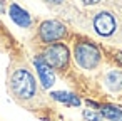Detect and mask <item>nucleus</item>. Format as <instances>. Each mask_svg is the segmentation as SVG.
<instances>
[{"label":"nucleus","instance_id":"nucleus-1","mask_svg":"<svg viewBox=\"0 0 122 121\" xmlns=\"http://www.w3.org/2000/svg\"><path fill=\"white\" fill-rule=\"evenodd\" d=\"M12 89L19 98H24V99L32 98L35 94V81L32 74L25 69L15 71V74L12 76Z\"/></svg>","mask_w":122,"mask_h":121},{"label":"nucleus","instance_id":"nucleus-2","mask_svg":"<svg viewBox=\"0 0 122 121\" xmlns=\"http://www.w3.org/2000/svg\"><path fill=\"white\" fill-rule=\"evenodd\" d=\"M75 59L84 69H94L99 64V51L95 46L89 42H80L75 46Z\"/></svg>","mask_w":122,"mask_h":121},{"label":"nucleus","instance_id":"nucleus-3","mask_svg":"<svg viewBox=\"0 0 122 121\" xmlns=\"http://www.w3.org/2000/svg\"><path fill=\"white\" fill-rule=\"evenodd\" d=\"M44 61L49 67H54V69H62L67 66L69 62V51L65 46L62 44H55V46H50L45 54H44Z\"/></svg>","mask_w":122,"mask_h":121},{"label":"nucleus","instance_id":"nucleus-4","mask_svg":"<svg viewBox=\"0 0 122 121\" xmlns=\"http://www.w3.org/2000/svg\"><path fill=\"white\" fill-rule=\"evenodd\" d=\"M64 34H65V27L57 20H45L40 25V37L44 42L59 40L60 37H64Z\"/></svg>","mask_w":122,"mask_h":121},{"label":"nucleus","instance_id":"nucleus-5","mask_svg":"<svg viewBox=\"0 0 122 121\" xmlns=\"http://www.w3.org/2000/svg\"><path fill=\"white\" fill-rule=\"evenodd\" d=\"M94 27L100 35H110L115 30V20L109 12H100L94 19Z\"/></svg>","mask_w":122,"mask_h":121},{"label":"nucleus","instance_id":"nucleus-6","mask_svg":"<svg viewBox=\"0 0 122 121\" xmlns=\"http://www.w3.org/2000/svg\"><path fill=\"white\" fill-rule=\"evenodd\" d=\"M35 67L39 71V76H40V81H42L44 87H50L54 84V72L50 71V67L42 59H35Z\"/></svg>","mask_w":122,"mask_h":121},{"label":"nucleus","instance_id":"nucleus-7","mask_svg":"<svg viewBox=\"0 0 122 121\" xmlns=\"http://www.w3.org/2000/svg\"><path fill=\"white\" fill-rule=\"evenodd\" d=\"M10 17L15 24L22 25V27H29L30 25V17L25 10H22L19 5H12L10 7Z\"/></svg>","mask_w":122,"mask_h":121},{"label":"nucleus","instance_id":"nucleus-8","mask_svg":"<svg viewBox=\"0 0 122 121\" xmlns=\"http://www.w3.org/2000/svg\"><path fill=\"white\" fill-rule=\"evenodd\" d=\"M107 86L112 89V91H120L122 89V72L119 71H112L107 74Z\"/></svg>","mask_w":122,"mask_h":121},{"label":"nucleus","instance_id":"nucleus-9","mask_svg":"<svg viewBox=\"0 0 122 121\" xmlns=\"http://www.w3.org/2000/svg\"><path fill=\"white\" fill-rule=\"evenodd\" d=\"M102 114L105 118H109L110 121H122V109L114 108V106H104L102 108Z\"/></svg>","mask_w":122,"mask_h":121},{"label":"nucleus","instance_id":"nucleus-10","mask_svg":"<svg viewBox=\"0 0 122 121\" xmlns=\"http://www.w3.org/2000/svg\"><path fill=\"white\" fill-rule=\"evenodd\" d=\"M52 96L57 101H62V103H67V104H74V106H79V103H80L74 94H69V92H54Z\"/></svg>","mask_w":122,"mask_h":121},{"label":"nucleus","instance_id":"nucleus-11","mask_svg":"<svg viewBox=\"0 0 122 121\" xmlns=\"http://www.w3.org/2000/svg\"><path fill=\"white\" fill-rule=\"evenodd\" d=\"M84 116H85L89 121H100V114H99V113H94V111H90V109H85V111H84Z\"/></svg>","mask_w":122,"mask_h":121},{"label":"nucleus","instance_id":"nucleus-12","mask_svg":"<svg viewBox=\"0 0 122 121\" xmlns=\"http://www.w3.org/2000/svg\"><path fill=\"white\" fill-rule=\"evenodd\" d=\"M84 4H87V5H94V4H97L99 0H82Z\"/></svg>","mask_w":122,"mask_h":121},{"label":"nucleus","instance_id":"nucleus-13","mask_svg":"<svg viewBox=\"0 0 122 121\" xmlns=\"http://www.w3.org/2000/svg\"><path fill=\"white\" fill-rule=\"evenodd\" d=\"M115 59H117V61H119V62H120V64H122V52H119V54H117V56H115Z\"/></svg>","mask_w":122,"mask_h":121},{"label":"nucleus","instance_id":"nucleus-14","mask_svg":"<svg viewBox=\"0 0 122 121\" xmlns=\"http://www.w3.org/2000/svg\"><path fill=\"white\" fill-rule=\"evenodd\" d=\"M49 2H52V4H60L62 0H49Z\"/></svg>","mask_w":122,"mask_h":121},{"label":"nucleus","instance_id":"nucleus-15","mask_svg":"<svg viewBox=\"0 0 122 121\" xmlns=\"http://www.w3.org/2000/svg\"><path fill=\"white\" fill-rule=\"evenodd\" d=\"M4 10V5H2V2H0V12H2Z\"/></svg>","mask_w":122,"mask_h":121}]
</instances>
